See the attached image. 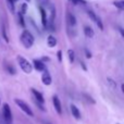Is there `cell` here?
Wrapping results in <instances>:
<instances>
[{
  "instance_id": "obj_18",
  "label": "cell",
  "mask_w": 124,
  "mask_h": 124,
  "mask_svg": "<svg viewBox=\"0 0 124 124\" xmlns=\"http://www.w3.org/2000/svg\"><path fill=\"white\" fill-rule=\"evenodd\" d=\"M37 1L39 2V4H40L41 8H44V7H48V6H51L49 0H37Z\"/></svg>"
},
{
  "instance_id": "obj_9",
  "label": "cell",
  "mask_w": 124,
  "mask_h": 124,
  "mask_svg": "<svg viewBox=\"0 0 124 124\" xmlns=\"http://www.w3.org/2000/svg\"><path fill=\"white\" fill-rule=\"evenodd\" d=\"M71 113H72V116H74L75 119H77V120H79V119L82 118V116H81V112H79V110H78V108L76 107L75 105H71Z\"/></svg>"
},
{
  "instance_id": "obj_33",
  "label": "cell",
  "mask_w": 124,
  "mask_h": 124,
  "mask_svg": "<svg viewBox=\"0 0 124 124\" xmlns=\"http://www.w3.org/2000/svg\"><path fill=\"white\" fill-rule=\"evenodd\" d=\"M121 2H122V4H123V7H124V0H121Z\"/></svg>"
},
{
  "instance_id": "obj_21",
  "label": "cell",
  "mask_w": 124,
  "mask_h": 124,
  "mask_svg": "<svg viewBox=\"0 0 124 124\" xmlns=\"http://www.w3.org/2000/svg\"><path fill=\"white\" fill-rule=\"evenodd\" d=\"M113 6L116 7V8H118L119 10H124V7L121 1H113Z\"/></svg>"
},
{
  "instance_id": "obj_1",
  "label": "cell",
  "mask_w": 124,
  "mask_h": 124,
  "mask_svg": "<svg viewBox=\"0 0 124 124\" xmlns=\"http://www.w3.org/2000/svg\"><path fill=\"white\" fill-rule=\"evenodd\" d=\"M20 40H21L22 45L25 48H31L34 45L35 38L32 33H30L28 31H23V33H22L21 36H20Z\"/></svg>"
},
{
  "instance_id": "obj_30",
  "label": "cell",
  "mask_w": 124,
  "mask_h": 124,
  "mask_svg": "<svg viewBox=\"0 0 124 124\" xmlns=\"http://www.w3.org/2000/svg\"><path fill=\"white\" fill-rule=\"evenodd\" d=\"M58 60H59V62L62 61V51L61 50H59L58 51Z\"/></svg>"
},
{
  "instance_id": "obj_28",
  "label": "cell",
  "mask_w": 124,
  "mask_h": 124,
  "mask_svg": "<svg viewBox=\"0 0 124 124\" xmlns=\"http://www.w3.org/2000/svg\"><path fill=\"white\" fill-rule=\"evenodd\" d=\"M118 30H119V32H120L121 36L124 37V28H123V27H121V26H118Z\"/></svg>"
},
{
  "instance_id": "obj_32",
  "label": "cell",
  "mask_w": 124,
  "mask_h": 124,
  "mask_svg": "<svg viewBox=\"0 0 124 124\" xmlns=\"http://www.w3.org/2000/svg\"><path fill=\"white\" fill-rule=\"evenodd\" d=\"M121 90H122V93L124 94V83H123V84H121Z\"/></svg>"
},
{
  "instance_id": "obj_23",
  "label": "cell",
  "mask_w": 124,
  "mask_h": 124,
  "mask_svg": "<svg viewBox=\"0 0 124 124\" xmlns=\"http://www.w3.org/2000/svg\"><path fill=\"white\" fill-rule=\"evenodd\" d=\"M107 81H108V83L110 84V86H111L112 88H116V83L111 78V77H107Z\"/></svg>"
},
{
  "instance_id": "obj_17",
  "label": "cell",
  "mask_w": 124,
  "mask_h": 124,
  "mask_svg": "<svg viewBox=\"0 0 124 124\" xmlns=\"http://www.w3.org/2000/svg\"><path fill=\"white\" fill-rule=\"evenodd\" d=\"M8 1V4H9V8H10V11L11 12H14V2L19 1V0H7Z\"/></svg>"
},
{
  "instance_id": "obj_35",
  "label": "cell",
  "mask_w": 124,
  "mask_h": 124,
  "mask_svg": "<svg viewBox=\"0 0 124 124\" xmlns=\"http://www.w3.org/2000/svg\"><path fill=\"white\" fill-rule=\"evenodd\" d=\"M46 124H50V123H46Z\"/></svg>"
},
{
  "instance_id": "obj_36",
  "label": "cell",
  "mask_w": 124,
  "mask_h": 124,
  "mask_svg": "<svg viewBox=\"0 0 124 124\" xmlns=\"http://www.w3.org/2000/svg\"><path fill=\"white\" fill-rule=\"evenodd\" d=\"M0 103H1V100H0Z\"/></svg>"
},
{
  "instance_id": "obj_10",
  "label": "cell",
  "mask_w": 124,
  "mask_h": 124,
  "mask_svg": "<svg viewBox=\"0 0 124 124\" xmlns=\"http://www.w3.org/2000/svg\"><path fill=\"white\" fill-rule=\"evenodd\" d=\"M39 11H40V14H41V23H43L44 27H47V12L44 8L39 7Z\"/></svg>"
},
{
  "instance_id": "obj_7",
  "label": "cell",
  "mask_w": 124,
  "mask_h": 124,
  "mask_svg": "<svg viewBox=\"0 0 124 124\" xmlns=\"http://www.w3.org/2000/svg\"><path fill=\"white\" fill-rule=\"evenodd\" d=\"M41 82H43L44 85H46V86L51 85L52 78H51V76H50L49 72H47V71H44V74H43V76H41Z\"/></svg>"
},
{
  "instance_id": "obj_12",
  "label": "cell",
  "mask_w": 124,
  "mask_h": 124,
  "mask_svg": "<svg viewBox=\"0 0 124 124\" xmlns=\"http://www.w3.org/2000/svg\"><path fill=\"white\" fill-rule=\"evenodd\" d=\"M66 21H68V24L70 26H75L76 25V17H75L71 12H69L68 15H66Z\"/></svg>"
},
{
  "instance_id": "obj_27",
  "label": "cell",
  "mask_w": 124,
  "mask_h": 124,
  "mask_svg": "<svg viewBox=\"0 0 124 124\" xmlns=\"http://www.w3.org/2000/svg\"><path fill=\"white\" fill-rule=\"evenodd\" d=\"M40 61L43 62V63H44V62H49L50 61V58H49V57H43V58L40 59Z\"/></svg>"
},
{
  "instance_id": "obj_15",
  "label": "cell",
  "mask_w": 124,
  "mask_h": 124,
  "mask_svg": "<svg viewBox=\"0 0 124 124\" xmlns=\"http://www.w3.org/2000/svg\"><path fill=\"white\" fill-rule=\"evenodd\" d=\"M87 14H88V16H89V19H92V21L96 22V20H97V17H98V15H97L96 13L94 12V11L87 10Z\"/></svg>"
},
{
  "instance_id": "obj_8",
  "label": "cell",
  "mask_w": 124,
  "mask_h": 124,
  "mask_svg": "<svg viewBox=\"0 0 124 124\" xmlns=\"http://www.w3.org/2000/svg\"><path fill=\"white\" fill-rule=\"evenodd\" d=\"M33 68L36 71H46V66L40 60H34L33 61Z\"/></svg>"
},
{
  "instance_id": "obj_5",
  "label": "cell",
  "mask_w": 124,
  "mask_h": 124,
  "mask_svg": "<svg viewBox=\"0 0 124 124\" xmlns=\"http://www.w3.org/2000/svg\"><path fill=\"white\" fill-rule=\"evenodd\" d=\"M31 92L33 93V95H34V97H35V100H36L37 102L41 103V105H44V103H45V98H44V96H43V94H41V93H39L38 90H36L35 88H32V89H31Z\"/></svg>"
},
{
  "instance_id": "obj_26",
  "label": "cell",
  "mask_w": 124,
  "mask_h": 124,
  "mask_svg": "<svg viewBox=\"0 0 124 124\" xmlns=\"http://www.w3.org/2000/svg\"><path fill=\"white\" fill-rule=\"evenodd\" d=\"M7 70H8V72L10 73V74H15V73H16V71L14 70V68H13L12 65H8L7 66Z\"/></svg>"
},
{
  "instance_id": "obj_31",
  "label": "cell",
  "mask_w": 124,
  "mask_h": 124,
  "mask_svg": "<svg viewBox=\"0 0 124 124\" xmlns=\"http://www.w3.org/2000/svg\"><path fill=\"white\" fill-rule=\"evenodd\" d=\"M81 66H82V69H83L84 71H87V68H86V64L84 63V62H82V61H81Z\"/></svg>"
},
{
  "instance_id": "obj_3",
  "label": "cell",
  "mask_w": 124,
  "mask_h": 124,
  "mask_svg": "<svg viewBox=\"0 0 124 124\" xmlns=\"http://www.w3.org/2000/svg\"><path fill=\"white\" fill-rule=\"evenodd\" d=\"M14 101H15V103H16V105L20 107V109H21L23 112H25V113L27 114L28 116H34V113H33L31 107L25 102V101L21 100V99H15Z\"/></svg>"
},
{
  "instance_id": "obj_4",
  "label": "cell",
  "mask_w": 124,
  "mask_h": 124,
  "mask_svg": "<svg viewBox=\"0 0 124 124\" xmlns=\"http://www.w3.org/2000/svg\"><path fill=\"white\" fill-rule=\"evenodd\" d=\"M2 114H3V119L7 123L10 124L12 122V112H11V108L8 103H4L2 107Z\"/></svg>"
},
{
  "instance_id": "obj_13",
  "label": "cell",
  "mask_w": 124,
  "mask_h": 124,
  "mask_svg": "<svg viewBox=\"0 0 124 124\" xmlns=\"http://www.w3.org/2000/svg\"><path fill=\"white\" fill-rule=\"evenodd\" d=\"M84 34H85L86 37H88V38H92L93 36H94V31H93V28L90 27V26H85L84 27Z\"/></svg>"
},
{
  "instance_id": "obj_22",
  "label": "cell",
  "mask_w": 124,
  "mask_h": 124,
  "mask_svg": "<svg viewBox=\"0 0 124 124\" xmlns=\"http://www.w3.org/2000/svg\"><path fill=\"white\" fill-rule=\"evenodd\" d=\"M69 1H71L73 4H86L87 2H86V0H69Z\"/></svg>"
},
{
  "instance_id": "obj_24",
  "label": "cell",
  "mask_w": 124,
  "mask_h": 124,
  "mask_svg": "<svg viewBox=\"0 0 124 124\" xmlns=\"http://www.w3.org/2000/svg\"><path fill=\"white\" fill-rule=\"evenodd\" d=\"M17 16H19L20 25H21L22 27H24V26H25V22H24V17H23V15H22L21 13H19V14H17Z\"/></svg>"
},
{
  "instance_id": "obj_19",
  "label": "cell",
  "mask_w": 124,
  "mask_h": 124,
  "mask_svg": "<svg viewBox=\"0 0 124 124\" xmlns=\"http://www.w3.org/2000/svg\"><path fill=\"white\" fill-rule=\"evenodd\" d=\"M26 11H27V4L26 3H23L21 6V9H20V12L19 13H21L22 15H24L26 13Z\"/></svg>"
},
{
  "instance_id": "obj_37",
  "label": "cell",
  "mask_w": 124,
  "mask_h": 124,
  "mask_svg": "<svg viewBox=\"0 0 124 124\" xmlns=\"http://www.w3.org/2000/svg\"><path fill=\"white\" fill-rule=\"evenodd\" d=\"M118 124H120V123H118Z\"/></svg>"
},
{
  "instance_id": "obj_16",
  "label": "cell",
  "mask_w": 124,
  "mask_h": 124,
  "mask_svg": "<svg viewBox=\"0 0 124 124\" xmlns=\"http://www.w3.org/2000/svg\"><path fill=\"white\" fill-rule=\"evenodd\" d=\"M83 97H84V98H85L89 103H93V105H95V103H96V100H95L93 97H90L88 94H85V93H84V94H83Z\"/></svg>"
},
{
  "instance_id": "obj_20",
  "label": "cell",
  "mask_w": 124,
  "mask_h": 124,
  "mask_svg": "<svg viewBox=\"0 0 124 124\" xmlns=\"http://www.w3.org/2000/svg\"><path fill=\"white\" fill-rule=\"evenodd\" d=\"M95 23L97 24V26H98L99 28H100V31H103V24H102V21H101V19L100 17H97V20H96V22Z\"/></svg>"
},
{
  "instance_id": "obj_6",
  "label": "cell",
  "mask_w": 124,
  "mask_h": 124,
  "mask_svg": "<svg viewBox=\"0 0 124 124\" xmlns=\"http://www.w3.org/2000/svg\"><path fill=\"white\" fill-rule=\"evenodd\" d=\"M52 102H54V109H56V111L58 112L59 114H62V106H61L59 97L58 96L52 97Z\"/></svg>"
},
{
  "instance_id": "obj_11",
  "label": "cell",
  "mask_w": 124,
  "mask_h": 124,
  "mask_svg": "<svg viewBox=\"0 0 124 124\" xmlns=\"http://www.w3.org/2000/svg\"><path fill=\"white\" fill-rule=\"evenodd\" d=\"M57 38L54 36H52V35H49V36L47 37V45H48V47H50V48H54V47H56L57 46Z\"/></svg>"
},
{
  "instance_id": "obj_29",
  "label": "cell",
  "mask_w": 124,
  "mask_h": 124,
  "mask_svg": "<svg viewBox=\"0 0 124 124\" xmlns=\"http://www.w3.org/2000/svg\"><path fill=\"white\" fill-rule=\"evenodd\" d=\"M84 51H85V54H86V57H87V58H92V54L89 52V50H88V49H85Z\"/></svg>"
},
{
  "instance_id": "obj_2",
  "label": "cell",
  "mask_w": 124,
  "mask_h": 124,
  "mask_svg": "<svg viewBox=\"0 0 124 124\" xmlns=\"http://www.w3.org/2000/svg\"><path fill=\"white\" fill-rule=\"evenodd\" d=\"M16 59H17V62H19L20 68L22 69V71H23V72L27 73V74L32 73V71H33V65H32V64H31L27 60H26V59L24 58V57H22V56H17V57H16Z\"/></svg>"
},
{
  "instance_id": "obj_34",
  "label": "cell",
  "mask_w": 124,
  "mask_h": 124,
  "mask_svg": "<svg viewBox=\"0 0 124 124\" xmlns=\"http://www.w3.org/2000/svg\"><path fill=\"white\" fill-rule=\"evenodd\" d=\"M25 1H27V2H28V1H31V0H25Z\"/></svg>"
},
{
  "instance_id": "obj_25",
  "label": "cell",
  "mask_w": 124,
  "mask_h": 124,
  "mask_svg": "<svg viewBox=\"0 0 124 124\" xmlns=\"http://www.w3.org/2000/svg\"><path fill=\"white\" fill-rule=\"evenodd\" d=\"M2 36H3L4 40H6L7 43H9V38H8V36H7V33H6V27H4V25H2Z\"/></svg>"
},
{
  "instance_id": "obj_14",
  "label": "cell",
  "mask_w": 124,
  "mask_h": 124,
  "mask_svg": "<svg viewBox=\"0 0 124 124\" xmlns=\"http://www.w3.org/2000/svg\"><path fill=\"white\" fill-rule=\"evenodd\" d=\"M68 56H69V60H70L71 63L75 61V54H74V50L72 49H69L68 50Z\"/></svg>"
}]
</instances>
